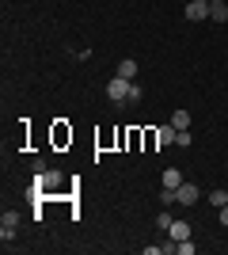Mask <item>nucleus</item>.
<instances>
[{"label":"nucleus","mask_w":228,"mask_h":255,"mask_svg":"<svg viewBox=\"0 0 228 255\" xmlns=\"http://www.w3.org/2000/svg\"><path fill=\"white\" fill-rule=\"evenodd\" d=\"M34 183H38V187H57V183H61V171H42Z\"/></svg>","instance_id":"9d476101"},{"label":"nucleus","mask_w":228,"mask_h":255,"mask_svg":"<svg viewBox=\"0 0 228 255\" xmlns=\"http://www.w3.org/2000/svg\"><path fill=\"white\" fill-rule=\"evenodd\" d=\"M160 187H167V191H179V187H183V171H179V168H163Z\"/></svg>","instance_id":"39448f33"},{"label":"nucleus","mask_w":228,"mask_h":255,"mask_svg":"<svg viewBox=\"0 0 228 255\" xmlns=\"http://www.w3.org/2000/svg\"><path fill=\"white\" fill-rule=\"evenodd\" d=\"M198 198H202V191H198V183H186V179H183V187L175 191V202H179V206H194Z\"/></svg>","instance_id":"f03ea898"},{"label":"nucleus","mask_w":228,"mask_h":255,"mask_svg":"<svg viewBox=\"0 0 228 255\" xmlns=\"http://www.w3.org/2000/svg\"><path fill=\"white\" fill-rule=\"evenodd\" d=\"M167 233H171V240H190V225H186V221H171Z\"/></svg>","instance_id":"1a4fd4ad"},{"label":"nucleus","mask_w":228,"mask_h":255,"mask_svg":"<svg viewBox=\"0 0 228 255\" xmlns=\"http://www.w3.org/2000/svg\"><path fill=\"white\" fill-rule=\"evenodd\" d=\"M175 145H179V149H186V145H190V129H179V137H175Z\"/></svg>","instance_id":"ddd939ff"},{"label":"nucleus","mask_w":228,"mask_h":255,"mask_svg":"<svg viewBox=\"0 0 228 255\" xmlns=\"http://www.w3.org/2000/svg\"><path fill=\"white\" fill-rule=\"evenodd\" d=\"M114 76H122V80H133V76H137V61H133V57L118 61V73H114Z\"/></svg>","instance_id":"6e6552de"},{"label":"nucleus","mask_w":228,"mask_h":255,"mask_svg":"<svg viewBox=\"0 0 228 255\" xmlns=\"http://www.w3.org/2000/svg\"><path fill=\"white\" fill-rule=\"evenodd\" d=\"M156 225H160V229H171V213H156Z\"/></svg>","instance_id":"4468645a"},{"label":"nucleus","mask_w":228,"mask_h":255,"mask_svg":"<svg viewBox=\"0 0 228 255\" xmlns=\"http://www.w3.org/2000/svg\"><path fill=\"white\" fill-rule=\"evenodd\" d=\"M221 225H228V206H221Z\"/></svg>","instance_id":"dca6fc26"},{"label":"nucleus","mask_w":228,"mask_h":255,"mask_svg":"<svg viewBox=\"0 0 228 255\" xmlns=\"http://www.w3.org/2000/svg\"><path fill=\"white\" fill-rule=\"evenodd\" d=\"M209 19H217V23L228 19V4L225 0H209Z\"/></svg>","instance_id":"0eeeda50"},{"label":"nucleus","mask_w":228,"mask_h":255,"mask_svg":"<svg viewBox=\"0 0 228 255\" xmlns=\"http://www.w3.org/2000/svg\"><path fill=\"white\" fill-rule=\"evenodd\" d=\"M15 229H19V213H4V217H0V240H4V244H11V236H15Z\"/></svg>","instance_id":"7ed1b4c3"},{"label":"nucleus","mask_w":228,"mask_h":255,"mask_svg":"<svg viewBox=\"0 0 228 255\" xmlns=\"http://www.w3.org/2000/svg\"><path fill=\"white\" fill-rule=\"evenodd\" d=\"M179 255H194V244H190V240H179Z\"/></svg>","instance_id":"2eb2a0df"},{"label":"nucleus","mask_w":228,"mask_h":255,"mask_svg":"<svg viewBox=\"0 0 228 255\" xmlns=\"http://www.w3.org/2000/svg\"><path fill=\"white\" fill-rule=\"evenodd\" d=\"M209 202L217 206V210H221V206H228V191H209Z\"/></svg>","instance_id":"f8f14e48"},{"label":"nucleus","mask_w":228,"mask_h":255,"mask_svg":"<svg viewBox=\"0 0 228 255\" xmlns=\"http://www.w3.org/2000/svg\"><path fill=\"white\" fill-rule=\"evenodd\" d=\"M130 88H133V80H122V76H114V80L107 84V96L114 99V103H126V99H130Z\"/></svg>","instance_id":"f257e3e1"},{"label":"nucleus","mask_w":228,"mask_h":255,"mask_svg":"<svg viewBox=\"0 0 228 255\" xmlns=\"http://www.w3.org/2000/svg\"><path fill=\"white\" fill-rule=\"evenodd\" d=\"M186 19H209V0H186Z\"/></svg>","instance_id":"20e7f679"},{"label":"nucleus","mask_w":228,"mask_h":255,"mask_svg":"<svg viewBox=\"0 0 228 255\" xmlns=\"http://www.w3.org/2000/svg\"><path fill=\"white\" fill-rule=\"evenodd\" d=\"M171 126L175 129H190V111H175V115H171Z\"/></svg>","instance_id":"9b49d317"},{"label":"nucleus","mask_w":228,"mask_h":255,"mask_svg":"<svg viewBox=\"0 0 228 255\" xmlns=\"http://www.w3.org/2000/svg\"><path fill=\"white\" fill-rule=\"evenodd\" d=\"M175 137H179V129H175L171 122H163V126L156 129V141H160V145H175Z\"/></svg>","instance_id":"423d86ee"}]
</instances>
